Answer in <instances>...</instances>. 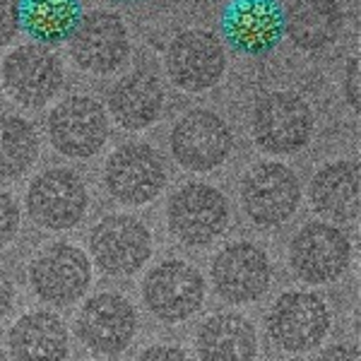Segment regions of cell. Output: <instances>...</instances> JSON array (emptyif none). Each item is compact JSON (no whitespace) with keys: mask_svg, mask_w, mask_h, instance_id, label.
I'll return each instance as SVG.
<instances>
[{"mask_svg":"<svg viewBox=\"0 0 361 361\" xmlns=\"http://www.w3.org/2000/svg\"><path fill=\"white\" fill-rule=\"evenodd\" d=\"M301 202L299 176L282 161H260L241 180V207L255 226H279Z\"/></svg>","mask_w":361,"mask_h":361,"instance_id":"1","label":"cell"},{"mask_svg":"<svg viewBox=\"0 0 361 361\" xmlns=\"http://www.w3.org/2000/svg\"><path fill=\"white\" fill-rule=\"evenodd\" d=\"M166 219L171 234L185 246H207L229 226V202L207 183H185L169 197Z\"/></svg>","mask_w":361,"mask_h":361,"instance_id":"2","label":"cell"},{"mask_svg":"<svg viewBox=\"0 0 361 361\" xmlns=\"http://www.w3.org/2000/svg\"><path fill=\"white\" fill-rule=\"evenodd\" d=\"M311 106L294 92H270L255 104L253 137L270 154H294L311 142Z\"/></svg>","mask_w":361,"mask_h":361,"instance_id":"3","label":"cell"},{"mask_svg":"<svg viewBox=\"0 0 361 361\" xmlns=\"http://www.w3.org/2000/svg\"><path fill=\"white\" fill-rule=\"evenodd\" d=\"M87 207H90V193L85 180L70 169H49L29 183V217L44 229H73L85 219Z\"/></svg>","mask_w":361,"mask_h":361,"instance_id":"4","label":"cell"},{"mask_svg":"<svg viewBox=\"0 0 361 361\" xmlns=\"http://www.w3.org/2000/svg\"><path fill=\"white\" fill-rule=\"evenodd\" d=\"M166 176L161 154L142 142L118 147L104 166V183L111 197L133 207L152 202L164 190Z\"/></svg>","mask_w":361,"mask_h":361,"instance_id":"5","label":"cell"},{"mask_svg":"<svg viewBox=\"0 0 361 361\" xmlns=\"http://www.w3.org/2000/svg\"><path fill=\"white\" fill-rule=\"evenodd\" d=\"M90 253L106 275L130 277L152 255V234L135 217L109 214L90 231Z\"/></svg>","mask_w":361,"mask_h":361,"instance_id":"6","label":"cell"},{"mask_svg":"<svg viewBox=\"0 0 361 361\" xmlns=\"http://www.w3.org/2000/svg\"><path fill=\"white\" fill-rule=\"evenodd\" d=\"M352 243L340 226L311 222L296 231L289 246V265L306 284H330L347 272Z\"/></svg>","mask_w":361,"mask_h":361,"instance_id":"7","label":"cell"},{"mask_svg":"<svg viewBox=\"0 0 361 361\" xmlns=\"http://www.w3.org/2000/svg\"><path fill=\"white\" fill-rule=\"evenodd\" d=\"M330 333V308L313 292H287L267 313V335L284 352H308Z\"/></svg>","mask_w":361,"mask_h":361,"instance_id":"8","label":"cell"},{"mask_svg":"<svg viewBox=\"0 0 361 361\" xmlns=\"http://www.w3.org/2000/svg\"><path fill=\"white\" fill-rule=\"evenodd\" d=\"M234 147L229 123L207 109L180 116L171 130V152L188 171L205 173L222 166Z\"/></svg>","mask_w":361,"mask_h":361,"instance_id":"9","label":"cell"},{"mask_svg":"<svg viewBox=\"0 0 361 361\" xmlns=\"http://www.w3.org/2000/svg\"><path fill=\"white\" fill-rule=\"evenodd\" d=\"M219 29L236 54H270L284 37V8L279 0H229L219 17Z\"/></svg>","mask_w":361,"mask_h":361,"instance_id":"10","label":"cell"},{"mask_svg":"<svg viewBox=\"0 0 361 361\" xmlns=\"http://www.w3.org/2000/svg\"><path fill=\"white\" fill-rule=\"evenodd\" d=\"M51 145L73 159L94 157L109 140L106 109L92 97L75 94L63 99L49 116Z\"/></svg>","mask_w":361,"mask_h":361,"instance_id":"11","label":"cell"},{"mask_svg":"<svg viewBox=\"0 0 361 361\" xmlns=\"http://www.w3.org/2000/svg\"><path fill=\"white\" fill-rule=\"evenodd\" d=\"M142 299L152 316L164 323H180L200 311L205 301V279L190 263L166 260L145 277Z\"/></svg>","mask_w":361,"mask_h":361,"instance_id":"12","label":"cell"},{"mask_svg":"<svg viewBox=\"0 0 361 361\" xmlns=\"http://www.w3.org/2000/svg\"><path fill=\"white\" fill-rule=\"evenodd\" d=\"M169 80L185 92H205L222 80L226 68L224 44L205 29L180 32L166 49Z\"/></svg>","mask_w":361,"mask_h":361,"instance_id":"13","label":"cell"},{"mask_svg":"<svg viewBox=\"0 0 361 361\" xmlns=\"http://www.w3.org/2000/svg\"><path fill=\"white\" fill-rule=\"evenodd\" d=\"M29 282L39 299L54 306H70L85 296L92 282L90 255L73 243H56L29 265Z\"/></svg>","mask_w":361,"mask_h":361,"instance_id":"14","label":"cell"},{"mask_svg":"<svg viewBox=\"0 0 361 361\" xmlns=\"http://www.w3.org/2000/svg\"><path fill=\"white\" fill-rule=\"evenodd\" d=\"M3 85L20 106L39 109L61 90L63 66L51 49L42 44H25L3 61Z\"/></svg>","mask_w":361,"mask_h":361,"instance_id":"15","label":"cell"},{"mask_svg":"<svg viewBox=\"0 0 361 361\" xmlns=\"http://www.w3.org/2000/svg\"><path fill=\"white\" fill-rule=\"evenodd\" d=\"M272 267L260 246L234 241L212 260V282L226 304H250L270 289Z\"/></svg>","mask_w":361,"mask_h":361,"instance_id":"16","label":"cell"},{"mask_svg":"<svg viewBox=\"0 0 361 361\" xmlns=\"http://www.w3.org/2000/svg\"><path fill=\"white\" fill-rule=\"evenodd\" d=\"M68 42L73 61L94 75L114 73L118 66H123L130 54L126 22L121 20V15L109 13V10H94L90 15H82Z\"/></svg>","mask_w":361,"mask_h":361,"instance_id":"17","label":"cell"},{"mask_svg":"<svg viewBox=\"0 0 361 361\" xmlns=\"http://www.w3.org/2000/svg\"><path fill=\"white\" fill-rule=\"evenodd\" d=\"M78 335L85 347L97 354L116 357L133 342L137 330L135 306L121 294H97L85 301L78 313Z\"/></svg>","mask_w":361,"mask_h":361,"instance_id":"18","label":"cell"},{"mask_svg":"<svg viewBox=\"0 0 361 361\" xmlns=\"http://www.w3.org/2000/svg\"><path fill=\"white\" fill-rule=\"evenodd\" d=\"M359 185L361 171L357 161H330L311 180V205L325 219L354 222L359 217Z\"/></svg>","mask_w":361,"mask_h":361,"instance_id":"19","label":"cell"},{"mask_svg":"<svg viewBox=\"0 0 361 361\" xmlns=\"http://www.w3.org/2000/svg\"><path fill=\"white\" fill-rule=\"evenodd\" d=\"M345 27L340 0H292L284 8V34L304 51L333 46Z\"/></svg>","mask_w":361,"mask_h":361,"instance_id":"20","label":"cell"},{"mask_svg":"<svg viewBox=\"0 0 361 361\" xmlns=\"http://www.w3.org/2000/svg\"><path fill=\"white\" fill-rule=\"evenodd\" d=\"M8 347L15 361H66L70 354V335L56 313L34 311L13 325Z\"/></svg>","mask_w":361,"mask_h":361,"instance_id":"21","label":"cell"},{"mask_svg":"<svg viewBox=\"0 0 361 361\" xmlns=\"http://www.w3.org/2000/svg\"><path fill=\"white\" fill-rule=\"evenodd\" d=\"M164 109V85L154 73H130L109 92V111L126 130L152 126Z\"/></svg>","mask_w":361,"mask_h":361,"instance_id":"22","label":"cell"},{"mask_svg":"<svg viewBox=\"0 0 361 361\" xmlns=\"http://www.w3.org/2000/svg\"><path fill=\"white\" fill-rule=\"evenodd\" d=\"M195 347L200 361H253L258 354V335L248 318L217 313L202 323Z\"/></svg>","mask_w":361,"mask_h":361,"instance_id":"23","label":"cell"},{"mask_svg":"<svg viewBox=\"0 0 361 361\" xmlns=\"http://www.w3.org/2000/svg\"><path fill=\"white\" fill-rule=\"evenodd\" d=\"M82 15V0H17L20 29L42 46L68 42Z\"/></svg>","mask_w":361,"mask_h":361,"instance_id":"24","label":"cell"},{"mask_svg":"<svg viewBox=\"0 0 361 361\" xmlns=\"http://www.w3.org/2000/svg\"><path fill=\"white\" fill-rule=\"evenodd\" d=\"M39 157L37 128L22 116H0V178L25 176Z\"/></svg>","mask_w":361,"mask_h":361,"instance_id":"25","label":"cell"},{"mask_svg":"<svg viewBox=\"0 0 361 361\" xmlns=\"http://www.w3.org/2000/svg\"><path fill=\"white\" fill-rule=\"evenodd\" d=\"M17 229H20V207L13 195L0 190V246L13 241Z\"/></svg>","mask_w":361,"mask_h":361,"instance_id":"26","label":"cell"},{"mask_svg":"<svg viewBox=\"0 0 361 361\" xmlns=\"http://www.w3.org/2000/svg\"><path fill=\"white\" fill-rule=\"evenodd\" d=\"M17 29V0H0V49L13 42Z\"/></svg>","mask_w":361,"mask_h":361,"instance_id":"27","label":"cell"},{"mask_svg":"<svg viewBox=\"0 0 361 361\" xmlns=\"http://www.w3.org/2000/svg\"><path fill=\"white\" fill-rule=\"evenodd\" d=\"M359 58L352 56L347 61V70H345V99L352 106V111H359L361 99H359Z\"/></svg>","mask_w":361,"mask_h":361,"instance_id":"28","label":"cell"},{"mask_svg":"<svg viewBox=\"0 0 361 361\" xmlns=\"http://www.w3.org/2000/svg\"><path fill=\"white\" fill-rule=\"evenodd\" d=\"M137 361H190L188 354L178 347H169V345H157L145 349L137 357Z\"/></svg>","mask_w":361,"mask_h":361,"instance_id":"29","label":"cell"},{"mask_svg":"<svg viewBox=\"0 0 361 361\" xmlns=\"http://www.w3.org/2000/svg\"><path fill=\"white\" fill-rule=\"evenodd\" d=\"M13 304H15V284L8 272L0 267V320L8 316Z\"/></svg>","mask_w":361,"mask_h":361,"instance_id":"30","label":"cell"},{"mask_svg":"<svg viewBox=\"0 0 361 361\" xmlns=\"http://www.w3.org/2000/svg\"><path fill=\"white\" fill-rule=\"evenodd\" d=\"M318 361H359V349L352 345H333L320 354Z\"/></svg>","mask_w":361,"mask_h":361,"instance_id":"31","label":"cell"},{"mask_svg":"<svg viewBox=\"0 0 361 361\" xmlns=\"http://www.w3.org/2000/svg\"><path fill=\"white\" fill-rule=\"evenodd\" d=\"M116 3H142V0H116Z\"/></svg>","mask_w":361,"mask_h":361,"instance_id":"32","label":"cell"}]
</instances>
